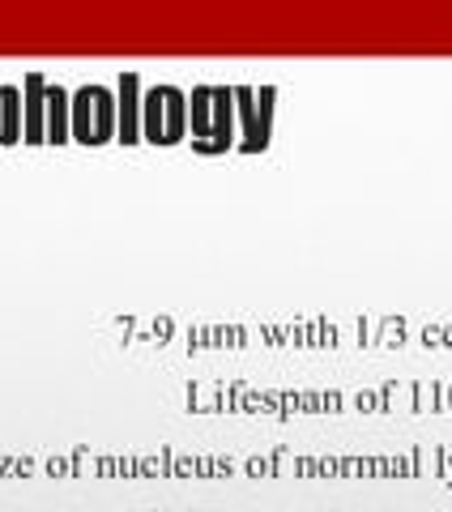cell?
Instances as JSON below:
<instances>
[{"label":"cell","instance_id":"obj_2","mask_svg":"<svg viewBox=\"0 0 452 512\" xmlns=\"http://www.w3.org/2000/svg\"><path fill=\"white\" fill-rule=\"evenodd\" d=\"M111 94L103 86H86L77 94V137L82 141H107L111 137Z\"/></svg>","mask_w":452,"mask_h":512},{"label":"cell","instance_id":"obj_1","mask_svg":"<svg viewBox=\"0 0 452 512\" xmlns=\"http://www.w3.org/2000/svg\"><path fill=\"white\" fill-rule=\"evenodd\" d=\"M145 137L150 141H180L184 137V103H180V90H150L145 94Z\"/></svg>","mask_w":452,"mask_h":512}]
</instances>
